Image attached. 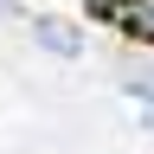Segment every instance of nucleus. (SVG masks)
I'll list each match as a JSON object with an SVG mask.
<instances>
[{
	"label": "nucleus",
	"mask_w": 154,
	"mask_h": 154,
	"mask_svg": "<svg viewBox=\"0 0 154 154\" xmlns=\"http://www.w3.org/2000/svg\"><path fill=\"white\" fill-rule=\"evenodd\" d=\"M32 38L45 51H58V58H77V51H84V32L64 26V19H32Z\"/></svg>",
	"instance_id": "obj_1"
}]
</instances>
